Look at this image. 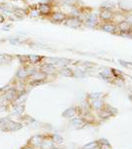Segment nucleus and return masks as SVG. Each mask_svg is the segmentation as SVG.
I'll use <instances>...</instances> for the list:
<instances>
[{"instance_id":"obj_1","label":"nucleus","mask_w":132,"mask_h":149,"mask_svg":"<svg viewBox=\"0 0 132 149\" xmlns=\"http://www.w3.org/2000/svg\"><path fill=\"white\" fill-rule=\"evenodd\" d=\"M101 29L103 30L104 32L110 33V34H115V33L118 31L117 25L115 24V23H111V22H105L104 24H101Z\"/></svg>"},{"instance_id":"obj_2","label":"nucleus","mask_w":132,"mask_h":149,"mask_svg":"<svg viewBox=\"0 0 132 149\" xmlns=\"http://www.w3.org/2000/svg\"><path fill=\"white\" fill-rule=\"evenodd\" d=\"M113 12L110 9L103 8L100 12V18L103 22H110L113 20Z\"/></svg>"},{"instance_id":"obj_3","label":"nucleus","mask_w":132,"mask_h":149,"mask_svg":"<svg viewBox=\"0 0 132 149\" xmlns=\"http://www.w3.org/2000/svg\"><path fill=\"white\" fill-rule=\"evenodd\" d=\"M65 25L69 27H72V28H78L80 27L81 25V21L78 19V17H75V16H72V17H66L65 19Z\"/></svg>"},{"instance_id":"obj_4","label":"nucleus","mask_w":132,"mask_h":149,"mask_svg":"<svg viewBox=\"0 0 132 149\" xmlns=\"http://www.w3.org/2000/svg\"><path fill=\"white\" fill-rule=\"evenodd\" d=\"M51 19H52L54 22L61 23V22H63V21H65L66 15H65V14H63V13H61V12H55V13H53V14H52Z\"/></svg>"},{"instance_id":"obj_5","label":"nucleus","mask_w":132,"mask_h":149,"mask_svg":"<svg viewBox=\"0 0 132 149\" xmlns=\"http://www.w3.org/2000/svg\"><path fill=\"white\" fill-rule=\"evenodd\" d=\"M50 10H51V8H50L49 5L47 3H40L39 5V12H40V14H42V15L49 14Z\"/></svg>"},{"instance_id":"obj_6","label":"nucleus","mask_w":132,"mask_h":149,"mask_svg":"<svg viewBox=\"0 0 132 149\" xmlns=\"http://www.w3.org/2000/svg\"><path fill=\"white\" fill-rule=\"evenodd\" d=\"M4 97H5V99L8 100V101H12V100L16 99L17 98V91L15 89H9L6 93H5Z\"/></svg>"},{"instance_id":"obj_7","label":"nucleus","mask_w":132,"mask_h":149,"mask_svg":"<svg viewBox=\"0 0 132 149\" xmlns=\"http://www.w3.org/2000/svg\"><path fill=\"white\" fill-rule=\"evenodd\" d=\"M40 69H42V71L45 73V74H47V73H53L55 71V67L53 66L52 64H49V63L44 64Z\"/></svg>"},{"instance_id":"obj_8","label":"nucleus","mask_w":132,"mask_h":149,"mask_svg":"<svg viewBox=\"0 0 132 149\" xmlns=\"http://www.w3.org/2000/svg\"><path fill=\"white\" fill-rule=\"evenodd\" d=\"M98 19L96 16H90L88 18V20L86 21V25H87L88 27H91V28H94L96 27L98 25Z\"/></svg>"},{"instance_id":"obj_9","label":"nucleus","mask_w":132,"mask_h":149,"mask_svg":"<svg viewBox=\"0 0 132 149\" xmlns=\"http://www.w3.org/2000/svg\"><path fill=\"white\" fill-rule=\"evenodd\" d=\"M42 60V57L39 56V55H28V61L32 64H37Z\"/></svg>"},{"instance_id":"obj_10","label":"nucleus","mask_w":132,"mask_h":149,"mask_svg":"<svg viewBox=\"0 0 132 149\" xmlns=\"http://www.w3.org/2000/svg\"><path fill=\"white\" fill-rule=\"evenodd\" d=\"M45 73H44L42 71H37V72H34L32 74V78L34 80H42L44 79L45 77Z\"/></svg>"},{"instance_id":"obj_11","label":"nucleus","mask_w":132,"mask_h":149,"mask_svg":"<svg viewBox=\"0 0 132 149\" xmlns=\"http://www.w3.org/2000/svg\"><path fill=\"white\" fill-rule=\"evenodd\" d=\"M17 76L19 78H21V79H24V78L29 76V71H28V69H26V68H21V69L17 72Z\"/></svg>"},{"instance_id":"obj_12","label":"nucleus","mask_w":132,"mask_h":149,"mask_svg":"<svg viewBox=\"0 0 132 149\" xmlns=\"http://www.w3.org/2000/svg\"><path fill=\"white\" fill-rule=\"evenodd\" d=\"M5 127H7V128L10 130H19L20 127H21V125H19V123H11V122H8L7 123V125H5Z\"/></svg>"},{"instance_id":"obj_13","label":"nucleus","mask_w":132,"mask_h":149,"mask_svg":"<svg viewBox=\"0 0 132 149\" xmlns=\"http://www.w3.org/2000/svg\"><path fill=\"white\" fill-rule=\"evenodd\" d=\"M14 14H15V16L17 17V18H20V19H22V18H24L25 16H26V12L24 11L23 9H16V10H14Z\"/></svg>"},{"instance_id":"obj_14","label":"nucleus","mask_w":132,"mask_h":149,"mask_svg":"<svg viewBox=\"0 0 132 149\" xmlns=\"http://www.w3.org/2000/svg\"><path fill=\"white\" fill-rule=\"evenodd\" d=\"M61 74L65 75V76H71V75H72V72H71V70L68 69V68H63L61 70Z\"/></svg>"},{"instance_id":"obj_15","label":"nucleus","mask_w":132,"mask_h":149,"mask_svg":"<svg viewBox=\"0 0 132 149\" xmlns=\"http://www.w3.org/2000/svg\"><path fill=\"white\" fill-rule=\"evenodd\" d=\"M23 111H24V107H23V106H17V107L15 108V113H23Z\"/></svg>"},{"instance_id":"obj_16","label":"nucleus","mask_w":132,"mask_h":149,"mask_svg":"<svg viewBox=\"0 0 132 149\" xmlns=\"http://www.w3.org/2000/svg\"><path fill=\"white\" fill-rule=\"evenodd\" d=\"M3 22H4V17L0 14V24H1V23H3Z\"/></svg>"},{"instance_id":"obj_17","label":"nucleus","mask_w":132,"mask_h":149,"mask_svg":"<svg viewBox=\"0 0 132 149\" xmlns=\"http://www.w3.org/2000/svg\"><path fill=\"white\" fill-rule=\"evenodd\" d=\"M4 60H5V58H4L3 55H0V63H1V62H4Z\"/></svg>"},{"instance_id":"obj_18","label":"nucleus","mask_w":132,"mask_h":149,"mask_svg":"<svg viewBox=\"0 0 132 149\" xmlns=\"http://www.w3.org/2000/svg\"><path fill=\"white\" fill-rule=\"evenodd\" d=\"M5 110H6V107H3V106L0 107V112H3V111H5Z\"/></svg>"},{"instance_id":"obj_19","label":"nucleus","mask_w":132,"mask_h":149,"mask_svg":"<svg viewBox=\"0 0 132 149\" xmlns=\"http://www.w3.org/2000/svg\"><path fill=\"white\" fill-rule=\"evenodd\" d=\"M23 1H25V2H28V1H30V0H23Z\"/></svg>"},{"instance_id":"obj_20","label":"nucleus","mask_w":132,"mask_h":149,"mask_svg":"<svg viewBox=\"0 0 132 149\" xmlns=\"http://www.w3.org/2000/svg\"><path fill=\"white\" fill-rule=\"evenodd\" d=\"M25 149H32L31 147H27V148H25Z\"/></svg>"},{"instance_id":"obj_21","label":"nucleus","mask_w":132,"mask_h":149,"mask_svg":"<svg viewBox=\"0 0 132 149\" xmlns=\"http://www.w3.org/2000/svg\"><path fill=\"white\" fill-rule=\"evenodd\" d=\"M11 1H17V0H11Z\"/></svg>"}]
</instances>
